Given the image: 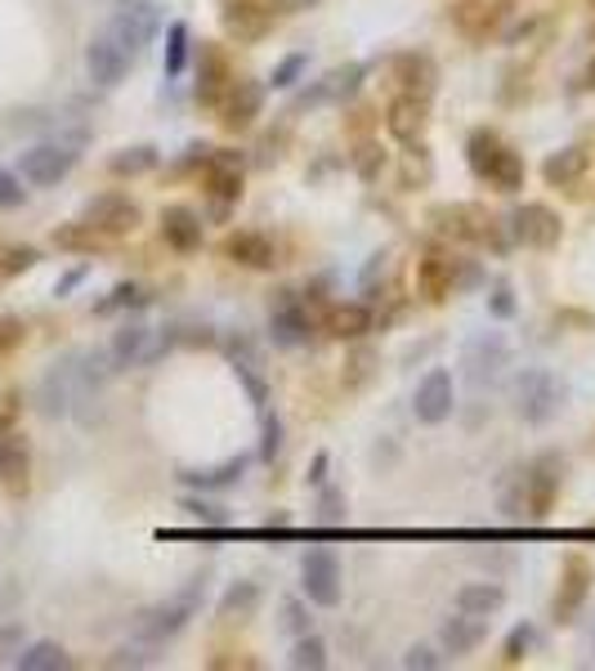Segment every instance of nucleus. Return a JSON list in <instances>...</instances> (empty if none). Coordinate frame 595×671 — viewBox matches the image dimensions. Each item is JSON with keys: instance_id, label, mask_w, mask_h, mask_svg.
Instances as JSON below:
<instances>
[{"instance_id": "f257e3e1", "label": "nucleus", "mask_w": 595, "mask_h": 671, "mask_svg": "<svg viewBox=\"0 0 595 671\" xmlns=\"http://www.w3.org/2000/svg\"><path fill=\"white\" fill-rule=\"evenodd\" d=\"M465 162H470L474 175H480L484 184H493L497 193H520V188H524V157H520L497 131H489V126L470 131V140H465Z\"/></svg>"}, {"instance_id": "f03ea898", "label": "nucleus", "mask_w": 595, "mask_h": 671, "mask_svg": "<svg viewBox=\"0 0 595 671\" xmlns=\"http://www.w3.org/2000/svg\"><path fill=\"white\" fill-rule=\"evenodd\" d=\"M202 596H206V574H193L179 596H171V600H162V605H153V609H144V613L135 618V640H144V644H153V649L171 644V640L193 622Z\"/></svg>"}, {"instance_id": "7ed1b4c3", "label": "nucleus", "mask_w": 595, "mask_h": 671, "mask_svg": "<svg viewBox=\"0 0 595 671\" xmlns=\"http://www.w3.org/2000/svg\"><path fill=\"white\" fill-rule=\"evenodd\" d=\"M430 219L439 224V234H448V238H456V242H480V247H493V251H506V247H511V229L502 234V219H493L484 206H474V202L434 206Z\"/></svg>"}, {"instance_id": "20e7f679", "label": "nucleus", "mask_w": 595, "mask_h": 671, "mask_svg": "<svg viewBox=\"0 0 595 671\" xmlns=\"http://www.w3.org/2000/svg\"><path fill=\"white\" fill-rule=\"evenodd\" d=\"M511 403H515V416L524 425H546L564 407V381L546 368H524L511 385Z\"/></svg>"}, {"instance_id": "39448f33", "label": "nucleus", "mask_w": 595, "mask_h": 671, "mask_svg": "<svg viewBox=\"0 0 595 671\" xmlns=\"http://www.w3.org/2000/svg\"><path fill=\"white\" fill-rule=\"evenodd\" d=\"M461 368H465V381L474 390L497 385V376L511 368V341L502 331H474L461 350Z\"/></svg>"}, {"instance_id": "423d86ee", "label": "nucleus", "mask_w": 595, "mask_h": 671, "mask_svg": "<svg viewBox=\"0 0 595 671\" xmlns=\"http://www.w3.org/2000/svg\"><path fill=\"white\" fill-rule=\"evenodd\" d=\"M107 32L140 59L153 45V37L162 32V10L153 6V0H116V10L107 19Z\"/></svg>"}, {"instance_id": "0eeeda50", "label": "nucleus", "mask_w": 595, "mask_h": 671, "mask_svg": "<svg viewBox=\"0 0 595 671\" xmlns=\"http://www.w3.org/2000/svg\"><path fill=\"white\" fill-rule=\"evenodd\" d=\"M506 229H511V242H524V247L551 251V247L564 238V219H560L546 202H524V206H515V210H511Z\"/></svg>"}, {"instance_id": "6e6552de", "label": "nucleus", "mask_w": 595, "mask_h": 671, "mask_svg": "<svg viewBox=\"0 0 595 671\" xmlns=\"http://www.w3.org/2000/svg\"><path fill=\"white\" fill-rule=\"evenodd\" d=\"M300 578H305L309 605H318V609H336V605H340L345 582H340V559H336V550H327V546L305 550V559H300Z\"/></svg>"}, {"instance_id": "1a4fd4ad", "label": "nucleus", "mask_w": 595, "mask_h": 671, "mask_svg": "<svg viewBox=\"0 0 595 671\" xmlns=\"http://www.w3.org/2000/svg\"><path fill=\"white\" fill-rule=\"evenodd\" d=\"M560 484H564V457L560 453H542L524 466V506H529V519H546L555 497H560Z\"/></svg>"}, {"instance_id": "9d476101", "label": "nucleus", "mask_w": 595, "mask_h": 671, "mask_svg": "<svg viewBox=\"0 0 595 671\" xmlns=\"http://www.w3.org/2000/svg\"><path fill=\"white\" fill-rule=\"evenodd\" d=\"M131 63H135V54L116 41L107 28L85 45V72H90V81L94 85H103V90H112V85H122L126 81V72H131Z\"/></svg>"}, {"instance_id": "9b49d317", "label": "nucleus", "mask_w": 595, "mask_h": 671, "mask_svg": "<svg viewBox=\"0 0 595 671\" xmlns=\"http://www.w3.org/2000/svg\"><path fill=\"white\" fill-rule=\"evenodd\" d=\"M153 327L148 322H126L122 331L112 336V345H107V363H112V372H126V368H144V363H153L162 350H166V341H153Z\"/></svg>"}, {"instance_id": "f8f14e48", "label": "nucleus", "mask_w": 595, "mask_h": 671, "mask_svg": "<svg viewBox=\"0 0 595 671\" xmlns=\"http://www.w3.org/2000/svg\"><path fill=\"white\" fill-rule=\"evenodd\" d=\"M85 224L94 234H107V238H122V234H135L140 229V206L126 197V193H99L85 202Z\"/></svg>"}, {"instance_id": "ddd939ff", "label": "nucleus", "mask_w": 595, "mask_h": 671, "mask_svg": "<svg viewBox=\"0 0 595 671\" xmlns=\"http://www.w3.org/2000/svg\"><path fill=\"white\" fill-rule=\"evenodd\" d=\"M591 582H595L591 565H586L582 555H568V559H564V574H560V591H555V600H551L555 622L568 627V622L582 613V605H586V596H591Z\"/></svg>"}, {"instance_id": "4468645a", "label": "nucleus", "mask_w": 595, "mask_h": 671, "mask_svg": "<svg viewBox=\"0 0 595 671\" xmlns=\"http://www.w3.org/2000/svg\"><path fill=\"white\" fill-rule=\"evenodd\" d=\"M72 166H76V144H37V148H28V153H23V162H19L23 179H28V184H37V188L59 184Z\"/></svg>"}, {"instance_id": "2eb2a0df", "label": "nucleus", "mask_w": 595, "mask_h": 671, "mask_svg": "<svg viewBox=\"0 0 595 671\" xmlns=\"http://www.w3.org/2000/svg\"><path fill=\"white\" fill-rule=\"evenodd\" d=\"M465 282H474V273H461V260H452L448 251H425L417 265V287L425 300H448Z\"/></svg>"}, {"instance_id": "dca6fc26", "label": "nucleus", "mask_w": 595, "mask_h": 671, "mask_svg": "<svg viewBox=\"0 0 595 671\" xmlns=\"http://www.w3.org/2000/svg\"><path fill=\"white\" fill-rule=\"evenodd\" d=\"M456 399H452V376L443 368H430L421 381H417V394H412V412L421 425H443L452 416Z\"/></svg>"}, {"instance_id": "f3484780", "label": "nucleus", "mask_w": 595, "mask_h": 671, "mask_svg": "<svg viewBox=\"0 0 595 671\" xmlns=\"http://www.w3.org/2000/svg\"><path fill=\"white\" fill-rule=\"evenodd\" d=\"M215 107H219V122H224L228 131H243V126H252V122L260 117V107H265V85H260V81H237V76H233V85L224 90V99H219Z\"/></svg>"}, {"instance_id": "a211bd4d", "label": "nucleus", "mask_w": 595, "mask_h": 671, "mask_svg": "<svg viewBox=\"0 0 595 671\" xmlns=\"http://www.w3.org/2000/svg\"><path fill=\"white\" fill-rule=\"evenodd\" d=\"M425 122H430V99H421V94H399V99H390V107H386V126H390V135L399 140V144H417L421 135H425Z\"/></svg>"}, {"instance_id": "6ab92c4d", "label": "nucleus", "mask_w": 595, "mask_h": 671, "mask_svg": "<svg viewBox=\"0 0 595 671\" xmlns=\"http://www.w3.org/2000/svg\"><path fill=\"white\" fill-rule=\"evenodd\" d=\"M269 331H274V345H283V350H296L309 341V313L291 291H283L278 304L269 309Z\"/></svg>"}, {"instance_id": "aec40b11", "label": "nucleus", "mask_w": 595, "mask_h": 671, "mask_svg": "<svg viewBox=\"0 0 595 671\" xmlns=\"http://www.w3.org/2000/svg\"><path fill=\"white\" fill-rule=\"evenodd\" d=\"M511 10V0H456L452 6V23L465 37H489Z\"/></svg>"}, {"instance_id": "412c9836", "label": "nucleus", "mask_w": 595, "mask_h": 671, "mask_svg": "<svg viewBox=\"0 0 595 671\" xmlns=\"http://www.w3.org/2000/svg\"><path fill=\"white\" fill-rule=\"evenodd\" d=\"M37 407H41V416H50V421L72 416V368H68V359H59V363L41 376V385H37Z\"/></svg>"}, {"instance_id": "4be33fe9", "label": "nucleus", "mask_w": 595, "mask_h": 671, "mask_svg": "<svg viewBox=\"0 0 595 671\" xmlns=\"http://www.w3.org/2000/svg\"><path fill=\"white\" fill-rule=\"evenodd\" d=\"M28 471H32L28 438L14 434V430H6V434H0V484L19 497V493H28Z\"/></svg>"}, {"instance_id": "5701e85b", "label": "nucleus", "mask_w": 595, "mask_h": 671, "mask_svg": "<svg viewBox=\"0 0 595 671\" xmlns=\"http://www.w3.org/2000/svg\"><path fill=\"white\" fill-rule=\"evenodd\" d=\"M439 640H443V649H448L452 658H461V653L480 649V644L489 640V618H484V613H465V609H456V618L443 622Z\"/></svg>"}, {"instance_id": "b1692460", "label": "nucleus", "mask_w": 595, "mask_h": 671, "mask_svg": "<svg viewBox=\"0 0 595 671\" xmlns=\"http://www.w3.org/2000/svg\"><path fill=\"white\" fill-rule=\"evenodd\" d=\"M224 256H228L233 265H247V269H274L278 247H274L265 234L243 229V234H228V238H224Z\"/></svg>"}, {"instance_id": "393cba45", "label": "nucleus", "mask_w": 595, "mask_h": 671, "mask_svg": "<svg viewBox=\"0 0 595 671\" xmlns=\"http://www.w3.org/2000/svg\"><path fill=\"white\" fill-rule=\"evenodd\" d=\"M162 238L175 251H197L202 247V215L193 206H166L162 210Z\"/></svg>"}, {"instance_id": "a878e982", "label": "nucleus", "mask_w": 595, "mask_h": 671, "mask_svg": "<svg viewBox=\"0 0 595 671\" xmlns=\"http://www.w3.org/2000/svg\"><path fill=\"white\" fill-rule=\"evenodd\" d=\"M274 14L265 6H256V0H233V6L224 10V28L237 37V41H260L269 32Z\"/></svg>"}, {"instance_id": "bb28decb", "label": "nucleus", "mask_w": 595, "mask_h": 671, "mask_svg": "<svg viewBox=\"0 0 595 671\" xmlns=\"http://www.w3.org/2000/svg\"><path fill=\"white\" fill-rule=\"evenodd\" d=\"M206 188H211V197L219 206L237 202V197H243V166H237L233 157H211L206 162Z\"/></svg>"}, {"instance_id": "cd10ccee", "label": "nucleus", "mask_w": 595, "mask_h": 671, "mask_svg": "<svg viewBox=\"0 0 595 671\" xmlns=\"http://www.w3.org/2000/svg\"><path fill=\"white\" fill-rule=\"evenodd\" d=\"M586 148L582 144H573V148H560V153H551L546 162H542V175H546V184H555V188H568V184H577L582 175H586Z\"/></svg>"}, {"instance_id": "c85d7f7f", "label": "nucleus", "mask_w": 595, "mask_h": 671, "mask_svg": "<svg viewBox=\"0 0 595 671\" xmlns=\"http://www.w3.org/2000/svg\"><path fill=\"white\" fill-rule=\"evenodd\" d=\"M359 76H363V68L353 63V68H336V72H327L314 90H305L300 94V107H309V103H327V99H349L353 90H359Z\"/></svg>"}, {"instance_id": "c756f323", "label": "nucleus", "mask_w": 595, "mask_h": 671, "mask_svg": "<svg viewBox=\"0 0 595 671\" xmlns=\"http://www.w3.org/2000/svg\"><path fill=\"white\" fill-rule=\"evenodd\" d=\"M228 85H233V72H228L224 54H219V50H202V72H197V99H202V103H219Z\"/></svg>"}, {"instance_id": "7c9ffc66", "label": "nucleus", "mask_w": 595, "mask_h": 671, "mask_svg": "<svg viewBox=\"0 0 595 671\" xmlns=\"http://www.w3.org/2000/svg\"><path fill=\"white\" fill-rule=\"evenodd\" d=\"M363 331H372L368 304H336V309H327V336H336V341H359Z\"/></svg>"}, {"instance_id": "2f4dec72", "label": "nucleus", "mask_w": 595, "mask_h": 671, "mask_svg": "<svg viewBox=\"0 0 595 671\" xmlns=\"http://www.w3.org/2000/svg\"><path fill=\"white\" fill-rule=\"evenodd\" d=\"M243 471H247V457H228V462H219V466H206V471H184L179 479H184L188 488L215 493V488H228V484H237V479H243Z\"/></svg>"}, {"instance_id": "473e14b6", "label": "nucleus", "mask_w": 595, "mask_h": 671, "mask_svg": "<svg viewBox=\"0 0 595 671\" xmlns=\"http://www.w3.org/2000/svg\"><path fill=\"white\" fill-rule=\"evenodd\" d=\"M14 667H19V671H63V667H72V658H68V649H63V644H54V640H37V644L19 649Z\"/></svg>"}, {"instance_id": "72a5a7b5", "label": "nucleus", "mask_w": 595, "mask_h": 671, "mask_svg": "<svg viewBox=\"0 0 595 671\" xmlns=\"http://www.w3.org/2000/svg\"><path fill=\"white\" fill-rule=\"evenodd\" d=\"M394 68H399V81H403L408 94H421V99L434 94V76H439V72H434V63H430L425 54H403Z\"/></svg>"}, {"instance_id": "f704fd0d", "label": "nucleus", "mask_w": 595, "mask_h": 671, "mask_svg": "<svg viewBox=\"0 0 595 671\" xmlns=\"http://www.w3.org/2000/svg\"><path fill=\"white\" fill-rule=\"evenodd\" d=\"M502 600H506V591L497 587V582H465L461 591H456V609H465V613H497L502 609Z\"/></svg>"}, {"instance_id": "c9c22d12", "label": "nucleus", "mask_w": 595, "mask_h": 671, "mask_svg": "<svg viewBox=\"0 0 595 671\" xmlns=\"http://www.w3.org/2000/svg\"><path fill=\"white\" fill-rule=\"evenodd\" d=\"M260 605V587L256 582H233L224 596H219V618H252Z\"/></svg>"}, {"instance_id": "e433bc0d", "label": "nucleus", "mask_w": 595, "mask_h": 671, "mask_svg": "<svg viewBox=\"0 0 595 671\" xmlns=\"http://www.w3.org/2000/svg\"><path fill=\"white\" fill-rule=\"evenodd\" d=\"M162 162V153L153 148V144H135V148H122L107 166H112V175H144V171H153Z\"/></svg>"}, {"instance_id": "4c0bfd02", "label": "nucleus", "mask_w": 595, "mask_h": 671, "mask_svg": "<svg viewBox=\"0 0 595 671\" xmlns=\"http://www.w3.org/2000/svg\"><path fill=\"white\" fill-rule=\"evenodd\" d=\"M296 671H322L327 667V644L314 636V631H305V636H296V649H291V658H287Z\"/></svg>"}, {"instance_id": "58836bf2", "label": "nucleus", "mask_w": 595, "mask_h": 671, "mask_svg": "<svg viewBox=\"0 0 595 671\" xmlns=\"http://www.w3.org/2000/svg\"><path fill=\"white\" fill-rule=\"evenodd\" d=\"M533 649H537V627H533V622H520V627H511V636H506V644H502V662L515 667V662H524Z\"/></svg>"}, {"instance_id": "ea45409f", "label": "nucleus", "mask_w": 595, "mask_h": 671, "mask_svg": "<svg viewBox=\"0 0 595 671\" xmlns=\"http://www.w3.org/2000/svg\"><path fill=\"white\" fill-rule=\"evenodd\" d=\"M188 63V28L184 23H171L166 28V76H179Z\"/></svg>"}, {"instance_id": "a19ab883", "label": "nucleus", "mask_w": 595, "mask_h": 671, "mask_svg": "<svg viewBox=\"0 0 595 671\" xmlns=\"http://www.w3.org/2000/svg\"><path fill=\"white\" fill-rule=\"evenodd\" d=\"M144 300H148V296H144V291H140L135 282H122V287H112V291H107V300H99V304H94V313H116V309H140Z\"/></svg>"}, {"instance_id": "79ce46f5", "label": "nucleus", "mask_w": 595, "mask_h": 671, "mask_svg": "<svg viewBox=\"0 0 595 671\" xmlns=\"http://www.w3.org/2000/svg\"><path fill=\"white\" fill-rule=\"evenodd\" d=\"M278 447H283V421H278V412L265 407V412H260V457L274 462Z\"/></svg>"}, {"instance_id": "37998d69", "label": "nucleus", "mask_w": 595, "mask_h": 671, "mask_svg": "<svg viewBox=\"0 0 595 671\" xmlns=\"http://www.w3.org/2000/svg\"><path fill=\"white\" fill-rule=\"evenodd\" d=\"M502 510H506L511 519H524V515H529V506H524V471H511V475H506V484H502Z\"/></svg>"}, {"instance_id": "c03bdc74", "label": "nucleus", "mask_w": 595, "mask_h": 671, "mask_svg": "<svg viewBox=\"0 0 595 671\" xmlns=\"http://www.w3.org/2000/svg\"><path fill=\"white\" fill-rule=\"evenodd\" d=\"M54 242H59V247H72V251H99V234L90 229L85 219H81V224H72V229H59V234H54Z\"/></svg>"}, {"instance_id": "a18cd8bd", "label": "nucleus", "mask_w": 595, "mask_h": 671, "mask_svg": "<svg viewBox=\"0 0 595 671\" xmlns=\"http://www.w3.org/2000/svg\"><path fill=\"white\" fill-rule=\"evenodd\" d=\"M224 354L233 359V368H260V354H256V345H252V336H228L224 341Z\"/></svg>"}, {"instance_id": "49530a36", "label": "nucleus", "mask_w": 595, "mask_h": 671, "mask_svg": "<svg viewBox=\"0 0 595 671\" xmlns=\"http://www.w3.org/2000/svg\"><path fill=\"white\" fill-rule=\"evenodd\" d=\"M32 265H37V251H32V247H6V251H0V273H6V278L28 273Z\"/></svg>"}, {"instance_id": "de8ad7c7", "label": "nucleus", "mask_w": 595, "mask_h": 671, "mask_svg": "<svg viewBox=\"0 0 595 671\" xmlns=\"http://www.w3.org/2000/svg\"><path fill=\"white\" fill-rule=\"evenodd\" d=\"M148 662H153V644H144V640L122 644V649L107 658V667H148Z\"/></svg>"}, {"instance_id": "09e8293b", "label": "nucleus", "mask_w": 595, "mask_h": 671, "mask_svg": "<svg viewBox=\"0 0 595 671\" xmlns=\"http://www.w3.org/2000/svg\"><path fill=\"white\" fill-rule=\"evenodd\" d=\"M372 363H377V354H372V350H353L349 372H345V390H359V385L372 376Z\"/></svg>"}, {"instance_id": "8fccbe9b", "label": "nucleus", "mask_w": 595, "mask_h": 671, "mask_svg": "<svg viewBox=\"0 0 595 671\" xmlns=\"http://www.w3.org/2000/svg\"><path fill=\"white\" fill-rule=\"evenodd\" d=\"M305 68H309V59H305V54H287V59H283V63L274 68V85H278V90H287V85H296Z\"/></svg>"}, {"instance_id": "3c124183", "label": "nucleus", "mask_w": 595, "mask_h": 671, "mask_svg": "<svg viewBox=\"0 0 595 671\" xmlns=\"http://www.w3.org/2000/svg\"><path fill=\"white\" fill-rule=\"evenodd\" d=\"M403 667H408V671H439L443 658H439L430 644H412V649L403 653Z\"/></svg>"}, {"instance_id": "603ef678", "label": "nucleus", "mask_w": 595, "mask_h": 671, "mask_svg": "<svg viewBox=\"0 0 595 671\" xmlns=\"http://www.w3.org/2000/svg\"><path fill=\"white\" fill-rule=\"evenodd\" d=\"M23 179L19 175H10L6 166H0V210H10V206H23Z\"/></svg>"}, {"instance_id": "864d4df0", "label": "nucleus", "mask_w": 595, "mask_h": 671, "mask_svg": "<svg viewBox=\"0 0 595 671\" xmlns=\"http://www.w3.org/2000/svg\"><path fill=\"white\" fill-rule=\"evenodd\" d=\"M283 627H287L291 636H305V631H314V622H309V609H305L300 600H287V605H283Z\"/></svg>"}, {"instance_id": "5fc2aeb1", "label": "nucleus", "mask_w": 595, "mask_h": 671, "mask_svg": "<svg viewBox=\"0 0 595 671\" xmlns=\"http://www.w3.org/2000/svg\"><path fill=\"white\" fill-rule=\"evenodd\" d=\"M184 510H188V519H202V524H224V510H219L215 502H206V497H184Z\"/></svg>"}, {"instance_id": "6e6d98bb", "label": "nucleus", "mask_w": 595, "mask_h": 671, "mask_svg": "<svg viewBox=\"0 0 595 671\" xmlns=\"http://www.w3.org/2000/svg\"><path fill=\"white\" fill-rule=\"evenodd\" d=\"M237 376H243V385H247V394H252V403L265 412L269 407V385L260 381V372L256 368H237Z\"/></svg>"}, {"instance_id": "4d7b16f0", "label": "nucleus", "mask_w": 595, "mask_h": 671, "mask_svg": "<svg viewBox=\"0 0 595 671\" xmlns=\"http://www.w3.org/2000/svg\"><path fill=\"white\" fill-rule=\"evenodd\" d=\"M19 649H23V627H0V662L6 658H19Z\"/></svg>"}, {"instance_id": "13d9d810", "label": "nucleus", "mask_w": 595, "mask_h": 671, "mask_svg": "<svg viewBox=\"0 0 595 671\" xmlns=\"http://www.w3.org/2000/svg\"><path fill=\"white\" fill-rule=\"evenodd\" d=\"M493 313H497V318H511V313H515V300H511V287H497V291H493Z\"/></svg>"}, {"instance_id": "bf43d9fd", "label": "nucleus", "mask_w": 595, "mask_h": 671, "mask_svg": "<svg viewBox=\"0 0 595 671\" xmlns=\"http://www.w3.org/2000/svg\"><path fill=\"white\" fill-rule=\"evenodd\" d=\"M318 493H322V515H327V519H340V493H336L331 484H322Z\"/></svg>"}, {"instance_id": "052dcab7", "label": "nucleus", "mask_w": 595, "mask_h": 671, "mask_svg": "<svg viewBox=\"0 0 595 671\" xmlns=\"http://www.w3.org/2000/svg\"><path fill=\"white\" fill-rule=\"evenodd\" d=\"M19 336H23V327H19L14 318H6V322H0V350H10V345H19Z\"/></svg>"}, {"instance_id": "680f3d73", "label": "nucleus", "mask_w": 595, "mask_h": 671, "mask_svg": "<svg viewBox=\"0 0 595 671\" xmlns=\"http://www.w3.org/2000/svg\"><path fill=\"white\" fill-rule=\"evenodd\" d=\"M309 484H314V488H322V484H327V453H318V457H314V466H309Z\"/></svg>"}, {"instance_id": "e2e57ef3", "label": "nucleus", "mask_w": 595, "mask_h": 671, "mask_svg": "<svg viewBox=\"0 0 595 671\" xmlns=\"http://www.w3.org/2000/svg\"><path fill=\"white\" fill-rule=\"evenodd\" d=\"M81 278H85V269H72V273H68V278H63V282H59V296H63V291H72V287H76V282H81Z\"/></svg>"}, {"instance_id": "0e129e2a", "label": "nucleus", "mask_w": 595, "mask_h": 671, "mask_svg": "<svg viewBox=\"0 0 595 671\" xmlns=\"http://www.w3.org/2000/svg\"><path fill=\"white\" fill-rule=\"evenodd\" d=\"M577 85H582V90H595V59L586 63V72H582V81H577Z\"/></svg>"}, {"instance_id": "69168bd1", "label": "nucleus", "mask_w": 595, "mask_h": 671, "mask_svg": "<svg viewBox=\"0 0 595 671\" xmlns=\"http://www.w3.org/2000/svg\"><path fill=\"white\" fill-rule=\"evenodd\" d=\"M591 649H595V636H591Z\"/></svg>"}]
</instances>
